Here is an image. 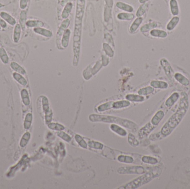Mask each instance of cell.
Returning <instances> with one entry per match:
<instances>
[{
	"mask_svg": "<svg viewBox=\"0 0 190 189\" xmlns=\"http://www.w3.org/2000/svg\"><path fill=\"white\" fill-rule=\"evenodd\" d=\"M189 107L188 97L185 92L181 93V98L176 112L171 116L162 128L161 133L164 136L170 135L180 124L187 113Z\"/></svg>",
	"mask_w": 190,
	"mask_h": 189,
	"instance_id": "6da1fadb",
	"label": "cell"
},
{
	"mask_svg": "<svg viewBox=\"0 0 190 189\" xmlns=\"http://www.w3.org/2000/svg\"><path fill=\"white\" fill-rule=\"evenodd\" d=\"M90 121L93 122H103V123H115L120 125L127 128L128 129L133 131H136L138 126L135 123L128 120L125 119L118 117L109 116V115H102L92 114L89 116Z\"/></svg>",
	"mask_w": 190,
	"mask_h": 189,
	"instance_id": "7a4b0ae2",
	"label": "cell"
},
{
	"mask_svg": "<svg viewBox=\"0 0 190 189\" xmlns=\"http://www.w3.org/2000/svg\"><path fill=\"white\" fill-rule=\"evenodd\" d=\"M161 168L160 167H154L148 173H146L141 177L133 180L131 182L127 184L124 187H121L120 189H136L139 186L149 183L153 178L157 177L161 173Z\"/></svg>",
	"mask_w": 190,
	"mask_h": 189,
	"instance_id": "3957f363",
	"label": "cell"
},
{
	"mask_svg": "<svg viewBox=\"0 0 190 189\" xmlns=\"http://www.w3.org/2000/svg\"><path fill=\"white\" fill-rule=\"evenodd\" d=\"M82 26L83 22H75V29L73 32V64L75 66L78 65L79 61L80 48L81 43V35H82Z\"/></svg>",
	"mask_w": 190,
	"mask_h": 189,
	"instance_id": "277c9868",
	"label": "cell"
},
{
	"mask_svg": "<svg viewBox=\"0 0 190 189\" xmlns=\"http://www.w3.org/2000/svg\"><path fill=\"white\" fill-rule=\"evenodd\" d=\"M146 171V169L141 166L121 167L117 170V172L120 174H142Z\"/></svg>",
	"mask_w": 190,
	"mask_h": 189,
	"instance_id": "5b68a950",
	"label": "cell"
},
{
	"mask_svg": "<svg viewBox=\"0 0 190 189\" xmlns=\"http://www.w3.org/2000/svg\"><path fill=\"white\" fill-rule=\"evenodd\" d=\"M86 0H77L75 22H83L85 10Z\"/></svg>",
	"mask_w": 190,
	"mask_h": 189,
	"instance_id": "8992f818",
	"label": "cell"
},
{
	"mask_svg": "<svg viewBox=\"0 0 190 189\" xmlns=\"http://www.w3.org/2000/svg\"><path fill=\"white\" fill-rule=\"evenodd\" d=\"M70 24V20L68 19H65L63 20V21L61 23L60 26L58 29V30L57 31V43L60 41L61 42V38L63 36V33L66 30L68 27L69 26Z\"/></svg>",
	"mask_w": 190,
	"mask_h": 189,
	"instance_id": "52a82bcc",
	"label": "cell"
},
{
	"mask_svg": "<svg viewBox=\"0 0 190 189\" xmlns=\"http://www.w3.org/2000/svg\"><path fill=\"white\" fill-rule=\"evenodd\" d=\"M160 63L165 70L166 74L167 76L169 78L171 79L174 74V70L172 68L170 64L167 61V60H166L165 58L161 59L160 60Z\"/></svg>",
	"mask_w": 190,
	"mask_h": 189,
	"instance_id": "ba28073f",
	"label": "cell"
},
{
	"mask_svg": "<svg viewBox=\"0 0 190 189\" xmlns=\"http://www.w3.org/2000/svg\"><path fill=\"white\" fill-rule=\"evenodd\" d=\"M155 128L154 125L150 123H147L146 125L143 126L141 129L139 130V136L140 139H143L148 136L150 132H152Z\"/></svg>",
	"mask_w": 190,
	"mask_h": 189,
	"instance_id": "9c48e42d",
	"label": "cell"
},
{
	"mask_svg": "<svg viewBox=\"0 0 190 189\" xmlns=\"http://www.w3.org/2000/svg\"><path fill=\"white\" fill-rule=\"evenodd\" d=\"M116 6L117 7L118 9L122 10L126 12L132 13L134 11V9L131 5L121 1L117 2L116 3Z\"/></svg>",
	"mask_w": 190,
	"mask_h": 189,
	"instance_id": "30bf717a",
	"label": "cell"
},
{
	"mask_svg": "<svg viewBox=\"0 0 190 189\" xmlns=\"http://www.w3.org/2000/svg\"><path fill=\"white\" fill-rule=\"evenodd\" d=\"M70 36H71V31L70 29H67L64 32L61 40V46H62L63 48H65L68 47L69 44Z\"/></svg>",
	"mask_w": 190,
	"mask_h": 189,
	"instance_id": "8fae6325",
	"label": "cell"
},
{
	"mask_svg": "<svg viewBox=\"0 0 190 189\" xmlns=\"http://www.w3.org/2000/svg\"><path fill=\"white\" fill-rule=\"evenodd\" d=\"M73 3L72 2H69L65 5L64 6L62 12L61 13V17L63 19H67L70 16V13L73 8Z\"/></svg>",
	"mask_w": 190,
	"mask_h": 189,
	"instance_id": "7c38bea8",
	"label": "cell"
},
{
	"mask_svg": "<svg viewBox=\"0 0 190 189\" xmlns=\"http://www.w3.org/2000/svg\"><path fill=\"white\" fill-rule=\"evenodd\" d=\"M164 115H165V113L162 110L158 111L152 118V120H151V124L154 126L157 125L161 121V120L163 119Z\"/></svg>",
	"mask_w": 190,
	"mask_h": 189,
	"instance_id": "4fadbf2b",
	"label": "cell"
},
{
	"mask_svg": "<svg viewBox=\"0 0 190 189\" xmlns=\"http://www.w3.org/2000/svg\"><path fill=\"white\" fill-rule=\"evenodd\" d=\"M0 17L11 25H15L16 23L15 19L12 16H11L10 14H9L8 13L6 12H3V11L1 12Z\"/></svg>",
	"mask_w": 190,
	"mask_h": 189,
	"instance_id": "5bb4252c",
	"label": "cell"
},
{
	"mask_svg": "<svg viewBox=\"0 0 190 189\" xmlns=\"http://www.w3.org/2000/svg\"><path fill=\"white\" fill-rule=\"evenodd\" d=\"M33 31L36 33L46 37H51L52 36V32L47 29L42 28V27H36L33 29Z\"/></svg>",
	"mask_w": 190,
	"mask_h": 189,
	"instance_id": "9a60e30c",
	"label": "cell"
},
{
	"mask_svg": "<svg viewBox=\"0 0 190 189\" xmlns=\"http://www.w3.org/2000/svg\"><path fill=\"white\" fill-rule=\"evenodd\" d=\"M135 17V15L132 13L121 12L117 15V18L119 20L122 21H131L134 19Z\"/></svg>",
	"mask_w": 190,
	"mask_h": 189,
	"instance_id": "2e32d148",
	"label": "cell"
},
{
	"mask_svg": "<svg viewBox=\"0 0 190 189\" xmlns=\"http://www.w3.org/2000/svg\"><path fill=\"white\" fill-rule=\"evenodd\" d=\"M180 95L178 93H176V92L174 93L166 101L165 105H166V107H171L172 105H174V104L178 99Z\"/></svg>",
	"mask_w": 190,
	"mask_h": 189,
	"instance_id": "e0dca14e",
	"label": "cell"
},
{
	"mask_svg": "<svg viewBox=\"0 0 190 189\" xmlns=\"http://www.w3.org/2000/svg\"><path fill=\"white\" fill-rule=\"evenodd\" d=\"M174 78L176 81H178L182 85L184 86H187L190 84V81L187 79L186 77L183 76L182 74L177 73L174 74Z\"/></svg>",
	"mask_w": 190,
	"mask_h": 189,
	"instance_id": "ac0fdd59",
	"label": "cell"
},
{
	"mask_svg": "<svg viewBox=\"0 0 190 189\" xmlns=\"http://www.w3.org/2000/svg\"><path fill=\"white\" fill-rule=\"evenodd\" d=\"M143 21V18L142 17H137L136 19L134 20L132 25L130 26V31L131 33H134L136 31L137 29H139V26L142 23Z\"/></svg>",
	"mask_w": 190,
	"mask_h": 189,
	"instance_id": "d6986e66",
	"label": "cell"
},
{
	"mask_svg": "<svg viewBox=\"0 0 190 189\" xmlns=\"http://www.w3.org/2000/svg\"><path fill=\"white\" fill-rule=\"evenodd\" d=\"M150 35L154 37L165 38L167 37V33L165 31H162L161 29H153L150 31Z\"/></svg>",
	"mask_w": 190,
	"mask_h": 189,
	"instance_id": "ffe728a7",
	"label": "cell"
},
{
	"mask_svg": "<svg viewBox=\"0 0 190 189\" xmlns=\"http://www.w3.org/2000/svg\"><path fill=\"white\" fill-rule=\"evenodd\" d=\"M150 85L153 88L166 89L168 87V84L166 82L160 81H152L150 83Z\"/></svg>",
	"mask_w": 190,
	"mask_h": 189,
	"instance_id": "44dd1931",
	"label": "cell"
},
{
	"mask_svg": "<svg viewBox=\"0 0 190 189\" xmlns=\"http://www.w3.org/2000/svg\"><path fill=\"white\" fill-rule=\"evenodd\" d=\"M110 129L119 136H125L127 135L126 131L116 124H111Z\"/></svg>",
	"mask_w": 190,
	"mask_h": 189,
	"instance_id": "7402d4cb",
	"label": "cell"
},
{
	"mask_svg": "<svg viewBox=\"0 0 190 189\" xmlns=\"http://www.w3.org/2000/svg\"><path fill=\"white\" fill-rule=\"evenodd\" d=\"M170 6L171 9V13L174 16H178L179 13V9L177 0H170Z\"/></svg>",
	"mask_w": 190,
	"mask_h": 189,
	"instance_id": "603a6c76",
	"label": "cell"
},
{
	"mask_svg": "<svg viewBox=\"0 0 190 189\" xmlns=\"http://www.w3.org/2000/svg\"><path fill=\"white\" fill-rule=\"evenodd\" d=\"M131 105L130 101H114L113 108L114 109H121L127 107Z\"/></svg>",
	"mask_w": 190,
	"mask_h": 189,
	"instance_id": "cb8c5ba5",
	"label": "cell"
},
{
	"mask_svg": "<svg viewBox=\"0 0 190 189\" xmlns=\"http://www.w3.org/2000/svg\"><path fill=\"white\" fill-rule=\"evenodd\" d=\"M157 27V24L156 22H150L142 26L140 29V31L142 33H145L150 31H151L152 29H155Z\"/></svg>",
	"mask_w": 190,
	"mask_h": 189,
	"instance_id": "d4e9b609",
	"label": "cell"
},
{
	"mask_svg": "<svg viewBox=\"0 0 190 189\" xmlns=\"http://www.w3.org/2000/svg\"><path fill=\"white\" fill-rule=\"evenodd\" d=\"M126 99L129 101L133 102H141L144 101V97L140 95L136 94H128L126 96Z\"/></svg>",
	"mask_w": 190,
	"mask_h": 189,
	"instance_id": "484cf974",
	"label": "cell"
},
{
	"mask_svg": "<svg viewBox=\"0 0 190 189\" xmlns=\"http://www.w3.org/2000/svg\"><path fill=\"white\" fill-rule=\"evenodd\" d=\"M26 25L29 27H42L44 26V22L38 20H29L26 21Z\"/></svg>",
	"mask_w": 190,
	"mask_h": 189,
	"instance_id": "4316f807",
	"label": "cell"
},
{
	"mask_svg": "<svg viewBox=\"0 0 190 189\" xmlns=\"http://www.w3.org/2000/svg\"><path fill=\"white\" fill-rule=\"evenodd\" d=\"M148 7H149V3L147 2L142 3L137 10L136 13L137 17H142L146 13Z\"/></svg>",
	"mask_w": 190,
	"mask_h": 189,
	"instance_id": "83f0119b",
	"label": "cell"
},
{
	"mask_svg": "<svg viewBox=\"0 0 190 189\" xmlns=\"http://www.w3.org/2000/svg\"><path fill=\"white\" fill-rule=\"evenodd\" d=\"M179 21H180V18L178 16H174L170 20V21L168 22L167 25V29L168 31H172V29H174V27L178 25Z\"/></svg>",
	"mask_w": 190,
	"mask_h": 189,
	"instance_id": "f1b7e54d",
	"label": "cell"
},
{
	"mask_svg": "<svg viewBox=\"0 0 190 189\" xmlns=\"http://www.w3.org/2000/svg\"><path fill=\"white\" fill-rule=\"evenodd\" d=\"M21 27L19 24H17L13 32V41L17 43L19 40L20 36H21Z\"/></svg>",
	"mask_w": 190,
	"mask_h": 189,
	"instance_id": "f546056e",
	"label": "cell"
},
{
	"mask_svg": "<svg viewBox=\"0 0 190 189\" xmlns=\"http://www.w3.org/2000/svg\"><path fill=\"white\" fill-rule=\"evenodd\" d=\"M113 104H114V101H109V102L105 103L104 104H101L100 106H98L97 110L100 112L110 110L112 108H113Z\"/></svg>",
	"mask_w": 190,
	"mask_h": 189,
	"instance_id": "4dcf8cb0",
	"label": "cell"
},
{
	"mask_svg": "<svg viewBox=\"0 0 190 189\" xmlns=\"http://www.w3.org/2000/svg\"><path fill=\"white\" fill-rule=\"evenodd\" d=\"M153 91H154V88L151 86H150V87L149 86V87H146L145 88L140 89L138 91V93L140 95L145 96V95L152 94Z\"/></svg>",
	"mask_w": 190,
	"mask_h": 189,
	"instance_id": "1f68e13d",
	"label": "cell"
},
{
	"mask_svg": "<svg viewBox=\"0 0 190 189\" xmlns=\"http://www.w3.org/2000/svg\"><path fill=\"white\" fill-rule=\"evenodd\" d=\"M117 160L121 163H127V164L132 163L134 160L132 157L129 156H127V155H120L118 156Z\"/></svg>",
	"mask_w": 190,
	"mask_h": 189,
	"instance_id": "d6a6232c",
	"label": "cell"
},
{
	"mask_svg": "<svg viewBox=\"0 0 190 189\" xmlns=\"http://www.w3.org/2000/svg\"><path fill=\"white\" fill-rule=\"evenodd\" d=\"M103 48L105 51L106 54L110 57H112L114 56V52L111 47V46L107 43H104L103 44Z\"/></svg>",
	"mask_w": 190,
	"mask_h": 189,
	"instance_id": "836d02e7",
	"label": "cell"
},
{
	"mask_svg": "<svg viewBox=\"0 0 190 189\" xmlns=\"http://www.w3.org/2000/svg\"><path fill=\"white\" fill-rule=\"evenodd\" d=\"M0 58L2 62L5 64H7L9 61V56H7L6 52L3 48H0Z\"/></svg>",
	"mask_w": 190,
	"mask_h": 189,
	"instance_id": "e575fe53",
	"label": "cell"
},
{
	"mask_svg": "<svg viewBox=\"0 0 190 189\" xmlns=\"http://www.w3.org/2000/svg\"><path fill=\"white\" fill-rule=\"evenodd\" d=\"M142 161L145 163L150 164H156L158 163V160L157 159L151 157V156H144L142 158Z\"/></svg>",
	"mask_w": 190,
	"mask_h": 189,
	"instance_id": "d590c367",
	"label": "cell"
},
{
	"mask_svg": "<svg viewBox=\"0 0 190 189\" xmlns=\"http://www.w3.org/2000/svg\"><path fill=\"white\" fill-rule=\"evenodd\" d=\"M26 18H27V15H26V11H22L20 13V25L21 26L23 29L25 28L26 23Z\"/></svg>",
	"mask_w": 190,
	"mask_h": 189,
	"instance_id": "8d00e7d4",
	"label": "cell"
},
{
	"mask_svg": "<svg viewBox=\"0 0 190 189\" xmlns=\"http://www.w3.org/2000/svg\"><path fill=\"white\" fill-rule=\"evenodd\" d=\"M11 67H12L13 70H15L16 72L22 74H25V70L22 68L16 62H12L11 64Z\"/></svg>",
	"mask_w": 190,
	"mask_h": 189,
	"instance_id": "74e56055",
	"label": "cell"
},
{
	"mask_svg": "<svg viewBox=\"0 0 190 189\" xmlns=\"http://www.w3.org/2000/svg\"><path fill=\"white\" fill-rule=\"evenodd\" d=\"M13 77H14L15 79H16V81L19 83L23 85H26L27 84L26 80L19 74H18L17 73H15L13 74Z\"/></svg>",
	"mask_w": 190,
	"mask_h": 189,
	"instance_id": "f35d334b",
	"label": "cell"
},
{
	"mask_svg": "<svg viewBox=\"0 0 190 189\" xmlns=\"http://www.w3.org/2000/svg\"><path fill=\"white\" fill-rule=\"evenodd\" d=\"M75 139H76V142L78 143V144H79L80 146H81L83 148H87V144L86 142L85 141V140L83 139L81 136L79 135H76L75 136Z\"/></svg>",
	"mask_w": 190,
	"mask_h": 189,
	"instance_id": "ab89813d",
	"label": "cell"
},
{
	"mask_svg": "<svg viewBox=\"0 0 190 189\" xmlns=\"http://www.w3.org/2000/svg\"><path fill=\"white\" fill-rule=\"evenodd\" d=\"M48 127L52 130L57 131H62L65 129V127L62 125L58 123H51L48 125Z\"/></svg>",
	"mask_w": 190,
	"mask_h": 189,
	"instance_id": "60d3db41",
	"label": "cell"
},
{
	"mask_svg": "<svg viewBox=\"0 0 190 189\" xmlns=\"http://www.w3.org/2000/svg\"><path fill=\"white\" fill-rule=\"evenodd\" d=\"M88 145L90 148L96 149H102L104 148V145L101 143L97 142L91 141L88 143Z\"/></svg>",
	"mask_w": 190,
	"mask_h": 189,
	"instance_id": "b9f144b4",
	"label": "cell"
},
{
	"mask_svg": "<svg viewBox=\"0 0 190 189\" xmlns=\"http://www.w3.org/2000/svg\"><path fill=\"white\" fill-rule=\"evenodd\" d=\"M128 142L130 143V145L133 146H136L139 144V143L138 142V140H137L135 136L130 134L128 136Z\"/></svg>",
	"mask_w": 190,
	"mask_h": 189,
	"instance_id": "7bdbcfd3",
	"label": "cell"
},
{
	"mask_svg": "<svg viewBox=\"0 0 190 189\" xmlns=\"http://www.w3.org/2000/svg\"><path fill=\"white\" fill-rule=\"evenodd\" d=\"M57 136H58L59 137H60L61 139H63V140H65L66 142H70L71 140V137L68 134H67L66 132L59 131L58 132H57Z\"/></svg>",
	"mask_w": 190,
	"mask_h": 189,
	"instance_id": "ee69618b",
	"label": "cell"
},
{
	"mask_svg": "<svg viewBox=\"0 0 190 189\" xmlns=\"http://www.w3.org/2000/svg\"><path fill=\"white\" fill-rule=\"evenodd\" d=\"M111 9H112L107 6H106L105 8L104 19L106 22H108L111 17Z\"/></svg>",
	"mask_w": 190,
	"mask_h": 189,
	"instance_id": "f6af8a7d",
	"label": "cell"
},
{
	"mask_svg": "<svg viewBox=\"0 0 190 189\" xmlns=\"http://www.w3.org/2000/svg\"><path fill=\"white\" fill-rule=\"evenodd\" d=\"M21 96H22L23 101L25 103V104L28 105L30 103V99H29V95L27 93V91L25 89L21 91Z\"/></svg>",
	"mask_w": 190,
	"mask_h": 189,
	"instance_id": "bcb514c9",
	"label": "cell"
},
{
	"mask_svg": "<svg viewBox=\"0 0 190 189\" xmlns=\"http://www.w3.org/2000/svg\"><path fill=\"white\" fill-rule=\"evenodd\" d=\"M102 66H103V65H102L101 60H99V61H98V62L96 63V65L94 66V67L92 68V74H96V73L98 72L99 70L101 69V68Z\"/></svg>",
	"mask_w": 190,
	"mask_h": 189,
	"instance_id": "7dc6e473",
	"label": "cell"
},
{
	"mask_svg": "<svg viewBox=\"0 0 190 189\" xmlns=\"http://www.w3.org/2000/svg\"><path fill=\"white\" fill-rule=\"evenodd\" d=\"M29 0H20L19 2V7L22 10H24L27 6V3Z\"/></svg>",
	"mask_w": 190,
	"mask_h": 189,
	"instance_id": "c3c4849f",
	"label": "cell"
},
{
	"mask_svg": "<svg viewBox=\"0 0 190 189\" xmlns=\"http://www.w3.org/2000/svg\"><path fill=\"white\" fill-rule=\"evenodd\" d=\"M101 61L102 65L104 66H106L109 63V58L105 56H102Z\"/></svg>",
	"mask_w": 190,
	"mask_h": 189,
	"instance_id": "681fc988",
	"label": "cell"
},
{
	"mask_svg": "<svg viewBox=\"0 0 190 189\" xmlns=\"http://www.w3.org/2000/svg\"><path fill=\"white\" fill-rule=\"evenodd\" d=\"M106 6L112 9L114 6V0H105Z\"/></svg>",
	"mask_w": 190,
	"mask_h": 189,
	"instance_id": "f907efd6",
	"label": "cell"
},
{
	"mask_svg": "<svg viewBox=\"0 0 190 189\" xmlns=\"http://www.w3.org/2000/svg\"><path fill=\"white\" fill-rule=\"evenodd\" d=\"M161 134V133L160 132V134L158 132V133L155 134H152V135L150 136V139H151V140H156V139H159L160 137V134Z\"/></svg>",
	"mask_w": 190,
	"mask_h": 189,
	"instance_id": "816d5d0a",
	"label": "cell"
},
{
	"mask_svg": "<svg viewBox=\"0 0 190 189\" xmlns=\"http://www.w3.org/2000/svg\"><path fill=\"white\" fill-rule=\"evenodd\" d=\"M0 26L2 27L3 29L6 28L7 27V23L5 20H3L1 17H0Z\"/></svg>",
	"mask_w": 190,
	"mask_h": 189,
	"instance_id": "f5cc1de1",
	"label": "cell"
},
{
	"mask_svg": "<svg viewBox=\"0 0 190 189\" xmlns=\"http://www.w3.org/2000/svg\"><path fill=\"white\" fill-rule=\"evenodd\" d=\"M73 1V0H62L60 2L61 6L64 7L66 3H69V2H71Z\"/></svg>",
	"mask_w": 190,
	"mask_h": 189,
	"instance_id": "db71d44e",
	"label": "cell"
},
{
	"mask_svg": "<svg viewBox=\"0 0 190 189\" xmlns=\"http://www.w3.org/2000/svg\"><path fill=\"white\" fill-rule=\"evenodd\" d=\"M149 1H150V0H139V2L140 3H141V4H142V3L147 2Z\"/></svg>",
	"mask_w": 190,
	"mask_h": 189,
	"instance_id": "11a10c76",
	"label": "cell"
},
{
	"mask_svg": "<svg viewBox=\"0 0 190 189\" xmlns=\"http://www.w3.org/2000/svg\"><path fill=\"white\" fill-rule=\"evenodd\" d=\"M1 26H0V30H1Z\"/></svg>",
	"mask_w": 190,
	"mask_h": 189,
	"instance_id": "9f6ffc18",
	"label": "cell"
}]
</instances>
